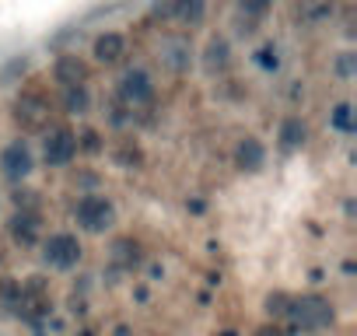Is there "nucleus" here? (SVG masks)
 <instances>
[{
    "label": "nucleus",
    "instance_id": "obj_1",
    "mask_svg": "<svg viewBox=\"0 0 357 336\" xmlns=\"http://www.w3.org/2000/svg\"><path fill=\"white\" fill-rule=\"evenodd\" d=\"M11 119L25 133H43L50 126V119H53V98H50V91H46L43 81L32 77V81H25L18 88V95L11 102Z\"/></svg>",
    "mask_w": 357,
    "mask_h": 336
},
{
    "label": "nucleus",
    "instance_id": "obj_2",
    "mask_svg": "<svg viewBox=\"0 0 357 336\" xmlns=\"http://www.w3.org/2000/svg\"><path fill=\"white\" fill-rule=\"evenodd\" d=\"M74 224H77V231H84V235H109V231L119 224L116 200L105 197V193H84V197L74 204Z\"/></svg>",
    "mask_w": 357,
    "mask_h": 336
},
{
    "label": "nucleus",
    "instance_id": "obj_3",
    "mask_svg": "<svg viewBox=\"0 0 357 336\" xmlns=\"http://www.w3.org/2000/svg\"><path fill=\"white\" fill-rule=\"evenodd\" d=\"M158 98V84L154 77L144 70V67H126L119 77H116V91H112V102H119L123 109H130L133 116L151 109Z\"/></svg>",
    "mask_w": 357,
    "mask_h": 336
},
{
    "label": "nucleus",
    "instance_id": "obj_4",
    "mask_svg": "<svg viewBox=\"0 0 357 336\" xmlns=\"http://www.w3.org/2000/svg\"><path fill=\"white\" fill-rule=\"evenodd\" d=\"M39 256L50 270L56 273H74L84 259V242L77 238V231H50L39 242Z\"/></svg>",
    "mask_w": 357,
    "mask_h": 336
},
{
    "label": "nucleus",
    "instance_id": "obj_5",
    "mask_svg": "<svg viewBox=\"0 0 357 336\" xmlns=\"http://www.w3.org/2000/svg\"><path fill=\"white\" fill-rule=\"evenodd\" d=\"M336 319V308L329 298L322 294H301V298H291V308H287V322L294 333H322L329 329Z\"/></svg>",
    "mask_w": 357,
    "mask_h": 336
},
{
    "label": "nucleus",
    "instance_id": "obj_6",
    "mask_svg": "<svg viewBox=\"0 0 357 336\" xmlns=\"http://www.w3.org/2000/svg\"><path fill=\"white\" fill-rule=\"evenodd\" d=\"M77 158V137L70 126H46L43 130V165L46 168H67Z\"/></svg>",
    "mask_w": 357,
    "mask_h": 336
},
{
    "label": "nucleus",
    "instance_id": "obj_7",
    "mask_svg": "<svg viewBox=\"0 0 357 336\" xmlns=\"http://www.w3.org/2000/svg\"><path fill=\"white\" fill-rule=\"evenodd\" d=\"M32 172H36V154H32L29 140L15 137V140H8L4 147H0V176H4L8 183L22 186Z\"/></svg>",
    "mask_w": 357,
    "mask_h": 336
},
{
    "label": "nucleus",
    "instance_id": "obj_8",
    "mask_svg": "<svg viewBox=\"0 0 357 336\" xmlns=\"http://www.w3.org/2000/svg\"><path fill=\"white\" fill-rule=\"evenodd\" d=\"M8 238L15 249H39L43 242V211H15L8 217Z\"/></svg>",
    "mask_w": 357,
    "mask_h": 336
},
{
    "label": "nucleus",
    "instance_id": "obj_9",
    "mask_svg": "<svg viewBox=\"0 0 357 336\" xmlns=\"http://www.w3.org/2000/svg\"><path fill=\"white\" fill-rule=\"evenodd\" d=\"M140 259H144V249H140V242L133 235H116L109 242V277L112 280L133 273L140 266Z\"/></svg>",
    "mask_w": 357,
    "mask_h": 336
},
{
    "label": "nucleus",
    "instance_id": "obj_10",
    "mask_svg": "<svg viewBox=\"0 0 357 336\" xmlns=\"http://www.w3.org/2000/svg\"><path fill=\"white\" fill-rule=\"evenodd\" d=\"M231 165L238 168L242 176H259L266 168V144L252 133L238 137L235 140V151H231Z\"/></svg>",
    "mask_w": 357,
    "mask_h": 336
},
{
    "label": "nucleus",
    "instance_id": "obj_11",
    "mask_svg": "<svg viewBox=\"0 0 357 336\" xmlns=\"http://www.w3.org/2000/svg\"><path fill=\"white\" fill-rule=\"evenodd\" d=\"M200 67L207 77H225L231 70V43L225 36H211L200 49Z\"/></svg>",
    "mask_w": 357,
    "mask_h": 336
},
{
    "label": "nucleus",
    "instance_id": "obj_12",
    "mask_svg": "<svg viewBox=\"0 0 357 336\" xmlns=\"http://www.w3.org/2000/svg\"><path fill=\"white\" fill-rule=\"evenodd\" d=\"M126 49H130L126 36L109 29V32H98V36H95V43H91V60L102 63V67H116V63L126 60Z\"/></svg>",
    "mask_w": 357,
    "mask_h": 336
},
{
    "label": "nucleus",
    "instance_id": "obj_13",
    "mask_svg": "<svg viewBox=\"0 0 357 336\" xmlns=\"http://www.w3.org/2000/svg\"><path fill=\"white\" fill-rule=\"evenodd\" d=\"M270 11H273V0H238L235 4V32L256 36V29L266 22Z\"/></svg>",
    "mask_w": 357,
    "mask_h": 336
},
{
    "label": "nucleus",
    "instance_id": "obj_14",
    "mask_svg": "<svg viewBox=\"0 0 357 336\" xmlns=\"http://www.w3.org/2000/svg\"><path fill=\"white\" fill-rule=\"evenodd\" d=\"M56 88H74V84H88V63L77 53H60L50 67Z\"/></svg>",
    "mask_w": 357,
    "mask_h": 336
},
{
    "label": "nucleus",
    "instance_id": "obj_15",
    "mask_svg": "<svg viewBox=\"0 0 357 336\" xmlns=\"http://www.w3.org/2000/svg\"><path fill=\"white\" fill-rule=\"evenodd\" d=\"M168 22L178 29H200L207 22V0H168Z\"/></svg>",
    "mask_w": 357,
    "mask_h": 336
},
{
    "label": "nucleus",
    "instance_id": "obj_16",
    "mask_svg": "<svg viewBox=\"0 0 357 336\" xmlns=\"http://www.w3.org/2000/svg\"><path fill=\"white\" fill-rule=\"evenodd\" d=\"M305 140H308V123H305L298 112L284 116L280 126H277V147H280L284 154H294V151L305 147Z\"/></svg>",
    "mask_w": 357,
    "mask_h": 336
},
{
    "label": "nucleus",
    "instance_id": "obj_17",
    "mask_svg": "<svg viewBox=\"0 0 357 336\" xmlns=\"http://www.w3.org/2000/svg\"><path fill=\"white\" fill-rule=\"evenodd\" d=\"M336 11V0H305V4L298 8V25L301 29H319L333 18Z\"/></svg>",
    "mask_w": 357,
    "mask_h": 336
},
{
    "label": "nucleus",
    "instance_id": "obj_18",
    "mask_svg": "<svg viewBox=\"0 0 357 336\" xmlns=\"http://www.w3.org/2000/svg\"><path fill=\"white\" fill-rule=\"evenodd\" d=\"M60 109L67 116H88L91 112V91H88V84L60 88Z\"/></svg>",
    "mask_w": 357,
    "mask_h": 336
},
{
    "label": "nucleus",
    "instance_id": "obj_19",
    "mask_svg": "<svg viewBox=\"0 0 357 336\" xmlns=\"http://www.w3.org/2000/svg\"><path fill=\"white\" fill-rule=\"evenodd\" d=\"M112 161L123 172H137V168H144V147L137 140H119L112 147Z\"/></svg>",
    "mask_w": 357,
    "mask_h": 336
},
{
    "label": "nucleus",
    "instance_id": "obj_20",
    "mask_svg": "<svg viewBox=\"0 0 357 336\" xmlns=\"http://www.w3.org/2000/svg\"><path fill=\"white\" fill-rule=\"evenodd\" d=\"M165 63H168L175 74H186V70L193 67V46H190V39H172V43L165 46Z\"/></svg>",
    "mask_w": 357,
    "mask_h": 336
},
{
    "label": "nucleus",
    "instance_id": "obj_21",
    "mask_svg": "<svg viewBox=\"0 0 357 336\" xmlns=\"http://www.w3.org/2000/svg\"><path fill=\"white\" fill-rule=\"evenodd\" d=\"M252 67L256 70H263V74H277L280 67H284V56H280V46L270 39V43H263L256 53H252Z\"/></svg>",
    "mask_w": 357,
    "mask_h": 336
},
{
    "label": "nucleus",
    "instance_id": "obj_22",
    "mask_svg": "<svg viewBox=\"0 0 357 336\" xmlns=\"http://www.w3.org/2000/svg\"><path fill=\"white\" fill-rule=\"evenodd\" d=\"M329 126H333L336 133L350 137V133H354V105H350V102H336L333 112H329Z\"/></svg>",
    "mask_w": 357,
    "mask_h": 336
},
{
    "label": "nucleus",
    "instance_id": "obj_23",
    "mask_svg": "<svg viewBox=\"0 0 357 336\" xmlns=\"http://www.w3.org/2000/svg\"><path fill=\"white\" fill-rule=\"evenodd\" d=\"M18 301H22V280L18 277H0V308H8L15 315Z\"/></svg>",
    "mask_w": 357,
    "mask_h": 336
},
{
    "label": "nucleus",
    "instance_id": "obj_24",
    "mask_svg": "<svg viewBox=\"0 0 357 336\" xmlns=\"http://www.w3.org/2000/svg\"><path fill=\"white\" fill-rule=\"evenodd\" d=\"M77 137V154H102L105 151V140L95 126H84V130H74Z\"/></svg>",
    "mask_w": 357,
    "mask_h": 336
},
{
    "label": "nucleus",
    "instance_id": "obj_25",
    "mask_svg": "<svg viewBox=\"0 0 357 336\" xmlns=\"http://www.w3.org/2000/svg\"><path fill=\"white\" fill-rule=\"evenodd\" d=\"M291 298L294 294H287V291H273V294H266V301H263V308H266V315L277 322V319H287V308H291Z\"/></svg>",
    "mask_w": 357,
    "mask_h": 336
},
{
    "label": "nucleus",
    "instance_id": "obj_26",
    "mask_svg": "<svg viewBox=\"0 0 357 336\" xmlns=\"http://www.w3.org/2000/svg\"><path fill=\"white\" fill-rule=\"evenodd\" d=\"M333 74H336L340 81H354V74H357V53H354V49L336 53V60H333Z\"/></svg>",
    "mask_w": 357,
    "mask_h": 336
},
{
    "label": "nucleus",
    "instance_id": "obj_27",
    "mask_svg": "<svg viewBox=\"0 0 357 336\" xmlns=\"http://www.w3.org/2000/svg\"><path fill=\"white\" fill-rule=\"evenodd\" d=\"M105 119H109V126H112V130H126V126L133 123V112H130V109H123L119 102H112Z\"/></svg>",
    "mask_w": 357,
    "mask_h": 336
},
{
    "label": "nucleus",
    "instance_id": "obj_28",
    "mask_svg": "<svg viewBox=\"0 0 357 336\" xmlns=\"http://www.w3.org/2000/svg\"><path fill=\"white\" fill-rule=\"evenodd\" d=\"M256 336H284V329H280L277 322H266V326H259V329H256Z\"/></svg>",
    "mask_w": 357,
    "mask_h": 336
},
{
    "label": "nucleus",
    "instance_id": "obj_29",
    "mask_svg": "<svg viewBox=\"0 0 357 336\" xmlns=\"http://www.w3.org/2000/svg\"><path fill=\"white\" fill-rule=\"evenodd\" d=\"M214 336H242V333H238V329H218Z\"/></svg>",
    "mask_w": 357,
    "mask_h": 336
}]
</instances>
